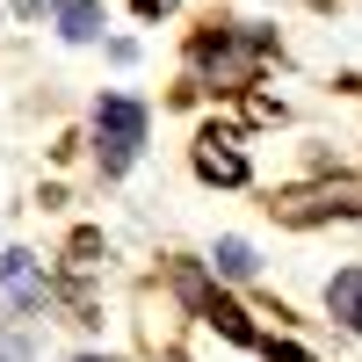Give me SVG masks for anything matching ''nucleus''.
<instances>
[{
	"mask_svg": "<svg viewBox=\"0 0 362 362\" xmlns=\"http://www.w3.org/2000/svg\"><path fill=\"white\" fill-rule=\"evenodd\" d=\"M138 145H145V109L131 95H109L95 109V153H102V174H124L138 160Z\"/></svg>",
	"mask_w": 362,
	"mask_h": 362,
	"instance_id": "1",
	"label": "nucleus"
},
{
	"mask_svg": "<svg viewBox=\"0 0 362 362\" xmlns=\"http://www.w3.org/2000/svg\"><path fill=\"white\" fill-rule=\"evenodd\" d=\"M362 210V174H334V181H312V189H290L276 203L283 225H312V218H355Z\"/></svg>",
	"mask_w": 362,
	"mask_h": 362,
	"instance_id": "2",
	"label": "nucleus"
},
{
	"mask_svg": "<svg viewBox=\"0 0 362 362\" xmlns=\"http://www.w3.org/2000/svg\"><path fill=\"white\" fill-rule=\"evenodd\" d=\"M261 51H268V37H261V29H247V37H203V44H196V66L218 80V87H247Z\"/></svg>",
	"mask_w": 362,
	"mask_h": 362,
	"instance_id": "3",
	"label": "nucleus"
},
{
	"mask_svg": "<svg viewBox=\"0 0 362 362\" xmlns=\"http://www.w3.org/2000/svg\"><path fill=\"white\" fill-rule=\"evenodd\" d=\"M181 290H189V305H196V312H203L210 326H218V334H225V341H239V348H247V341H254V326H247V312H239V305H225V297H218V290H203L196 276H181Z\"/></svg>",
	"mask_w": 362,
	"mask_h": 362,
	"instance_id": "4",
	"label": "nucleus"
},
{
	"mask_svg": "<svg viewBox=\"0 0 362 362\" xmlns=\"http://www.w3.org/2000/svg\"><path fill=\"white\" fill-rule=\"evenodd\" d=\"M0 283H8V297L15 305H44L51 297V283H44V268H37V254H0Z\"/></svg>",
	"mask_w": 362,
	"mask_h": 362,
	"instance_id": "5",
	"label": "nucleus"
},
{
	"mask_svg": "<svg viewBox=\"0 0 362 362\" xmlns=\"http://www.w3.org/2000/svg\"><path fill=\"white\" fill-rule=\"evenodd\" d=\"M196 174H203V181H225V189H232V181H247V160L232 153V138L210 131V138L196 145Z\"/></svg>",
	"mask_w": 362,
	"mask_h": 362,
	"instance_id": "6",
	"label": "nucleus"
},
{
	"mask_svg": "<svg viewBox=\"0 0 362 362\" xmlns=\"http://www.w3.org/2000/svg\"><path fill=\"white\" fill-rule=\"evenodd\" d=\"M58 37H66V44L102 37V0H66V8H58Z\"/></svg>",
	"mask_w": 362,
	"mask_h": 362,
	"instance_id": "7",
	"label": "nucleus"
},
{
	"mask_svg": "<svg viewBox=\"0 0 362 362\" xmlns=\"http://www.w3.org/2000/svg\"><path fill=\"white\" fill-rule=\"evenodd\" d=\"M326 305H334V319H348L355 334H362V268H341L334 290H326Z\"/></svg>",
	"mask_w": 362,
	"mask_h": 362,
	"instance_id": "8",
	"label": "nucleus"
},
{
	"mask_svg": "<svg viewBox=\"0 0 362 362\" xmlns=\"http://www.w3.org/2000/svg\"><path fill=\"white\" fill-rule=\"evenodd\" d=\"M210 268H218V276H232V283H247L254 276V247H247V239H218V247H210Z\"/></svg>",
	"mask_w": 362,
	"mask_h": 362,
	"instance_id": "9",
	"label": "nucleus"
},
{
	"mask_svg": "<svg viewBox=\"0 0 362 362\" xmlns=\"http://www.w3.org/2000/svg\"><path fill=\"white\" fill-rule=\"evenodd\" d=\"M261 355H268V362H312L305 348H290V341H261Z\"/></svg>",
	"mask_w": 362,
	"mask_h": 362,
	"instance_id": "10",
	"label": "nucleus"
},
{
	"mask_svg": "<svg viewBox=\"0 0 362 362\" xmlns=\"http://www.w3.org/2000/svg\"><path fill=\"white\" fill-rule=\"evenodd\" d=\"M95 254H102V239H95V232H80V239H73V261H80V268H95Z\"/></svg>",
	"mask_w": 362,
	"mask_h": 362,
	"instance_id": "11",
	"label": "nucleus"
},
{
	"mask_svg": "<svg viewBox=\"0 0 362 362\" xmlns=\"http://www.w3.org/2000/svg\"><path fill=\"white\" fill-rule=\"evenodd\" d=\"M0 362H29V341H15V334H0Z\"/></svg>",
	"mask_w": 362,
	"mask_h": 362,
	"instance_id": "12",
	"label": "nucleus"
},
{
	"mask_svg": "<svg viewBox=\"0 0 362 362\" xmlns=\"http://www.w3.org/2000/svg\"><path fill=\"white\" fill-rule=\"evenodd\" d=\"M174 8V0H138V15H167Z\"/></svg>",
	"mask_w": 362,
	"mask_h": 362,
	"instance_id": "13",
	"label": "nucleus"
},
{
	"mask_svg": "<svg viewBox=\"0 0 362 362\" xmlns=\"http://www.w3.org/2000/svg\"><path fill=\"white\" fill-rule=\"evenodd\" d=\"M15 8H22V15H44V0H15Z\"/></svg>",
	"mask_w": 362,
	"mask_h": 362,
	"instance_id": "14",
	"label": "nucleus"
},
{
	"mask_svg": "<svg viewBox=\"0 0 362 362\" xmlns=\"http://www.w3.org/2000/svg\"><path fill=\"white\" fill-rule=\"evenodd\" d=\"M80 362H109V355H80Z\"/></svg>",
	"mask_w": 362,
	"mask_h": 362,
	"instance_id": "15",
	"label": "nucleus"
}]
</instances>
